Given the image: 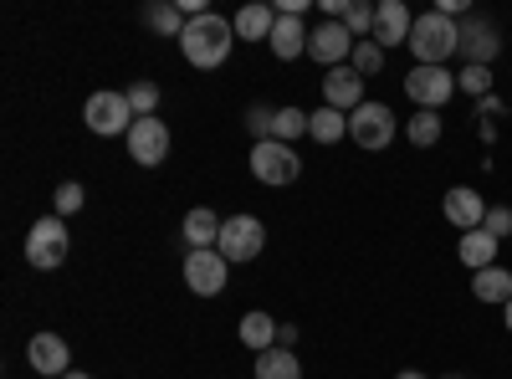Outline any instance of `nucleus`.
Returning <instances> with one entry per match:
<instances>
[{
  "label": "nucleus",
  "mask_w": 512,
  "mask_h": 379,
  "mask_svg": "<svg viewBox=\"0 0 512 379\" xmlns=\"http://www.w3.org/2000/svg\"><path fill=\"white\" fill-rule=\"evenodd\" d=\"M231 41H236V26L226 16H216V11H205V16H190V26L180 36V52H185L190 67L210 72V67H221L231 57Z\"/></svg>",
  "instance_id": "nucleus-1"
},
{
  "label": "nucleus",
  "mask_w": 512,
  "mask_h": 379,
  "mask_svg": "<svg viewBox=\"0 0 512 379\" xmlns=\"http://www.w3.org/2000/svg\"><path fill=\"white\" fill-rule=\"evenodd\" d=\"M410 52H415V67H446V57L461 52V26H456L451 16H441V11L415 16Z\"/></svg>",
  "instance_id": "nucleus-2"
},
{
  "label": "nucleus",
  "mask_w": 512,
  "mask_h": 379,
  "mask_svg": "<svg viewBox=\"0 0 512 379\" xmlns=\"http://www.w3.org/2000/svg\"><path fill=\"white\" fill-rule=\"evenodd\" d=\"M67 251H72V241H67V221L62 216L31 221V231H26V262L36 272H57L67 262Z\"/></svg>",
  "instance_id": "nucleus-3"
},
{
  "label": "nucleus",
  "mask_w": 512,
  "mask_h": 379,
  "mask_svg": "<svg viewBox=\"0 0 512 379\" xmlns=\"http://www.w3.org/2000/svg\"><path fill=\"white\" fill-rule=\"evenodd\" d=\"M82 123H88L98 139H113V134L128 139V129L139 123V113H134V103H128V93H93L88 108H82Z\"/></svg>",
  "instance_id": "nucleus-4"
},
{
  "label": "nucleus",
  "mask_w": 512,
  "mask_h": 379,
  "mask_svg": "<svg viewBox=\"0 0 512 379\" xmlns=\"http://www.w3.org/2000/svg\"><path fill=\"white\" fill-rule=\"evenodd\" d=\"M400 134V123H395V108L390 103H359L349 113V139L359 149H390Z\"/></svg>",
  "instance_id": "nucleus-5"
},
{
  "label": "nucleus",
  "mask_w": 512,
  "mask_h": 379,
  "mask_svg": "<svg viewBox=\"0 0 512 379\" xmlns=\"http://www.w3.org/2000/svg\"><path fill=\"white\" fill-rule=\"evenodd\" d=\"M251 175L262 185H292L297 175H303V159L292 154V144L262 139V144H251Z\"/></svg>",
  "instance_id": "nucleus-6"
},
{
  "label": "nucleus",
  "mask_w": 512,
  "mask_h": 379,
  "mask_svg": "<svg viewBox=\"0 0 512 379\" xmlns=\"http://www.w3.org/2000/svg\"><path fill=\"white\" fill-rule=\"evenodd\" d=\"M456 26H461V57H466V67H492L497 52H502V31H497V21L466 11Z\"/></svg>",
  "instance_id": "nucleus-7"
},
{
  "label": "nucleus",
  "mask_w": 512,
  "mask_h": 379,
  "mask_svg": "<svg viewBox=\"0 0 512 379\" xmlns=\"http://www.w3.org/2000/svg\"><path fill=\"white\" fill-rule=\"evenodd\" d=\"M405 93H410V103L415 108H431V113H441L461 88H456V72H446V67H410V77H405Z\"/></svg>",
  "instance_id": "nucleus-8"
},
{
  "label": "nucleus",
  "mask_w": 512,
  "mask_h": 379,
  "mask_svg": "<svg viewBox=\"0 0 512 379\" xmlns=\"http://www.w3.org/2000/svg\"><path fill=\"white\" fill-rule=\"evenodd\" d=\"M262 246H267V226L256 221V216H226V221H221L216 251H221L226 262H251Z\"/></svg>",
  "instance_id": "nucleus-9"
},
{
  "label": "nucleus",
  "mask_w": 512,
  "mask_h": 379,
  "mask_svg": "<svg viewBox=\"0 0 512 379\" xmlns=\"http://www.w3.org/2000/svg\"><path fill=\"white\" fill-rule=\"evenodd\" d=\"M226 272H231V262L221 257L216 246L190 251V257H185V287L195 292V298H216V292L226 287Z\"/></svg>",
  "instance_id": "nucleus-10"
},
{
  "label": "nucleus",
  "mask_w": 512,
  "mask_h": 379,
  "mask_svg": "<svg viewBox=\"0 0 512 379\" xmlns=\"http://www.w3.org/2000/svg\"><path fill=\"white\" fill-rule=\"evenodd\" d=\"M123 144H128V159L144 164V170H159V164L169 159V129H164L159 118H139Z\"/></svg>",
  "instance_id": "nucleus-11"
},
{
  "label": "nucleus",
  "mask_w": 512,
  "mask_h": 379,
  "mask_svg": "<svg viewBox=\"0 0 512 379\" xmlns=\"http://www.w3.org/2000/svg\"><path fill=\"white\" fill-rule=\"evenodd\" d=\"M308 57L323 62L328 72H333V67H349V57H354V36H349V26H344V21H323V26L308 36Z\"/></svg>",
  "instance_id": "nucleus-12"
},
{
  "label": "nucleus",
  "mask_w": 512,
  "mask_h": 379,
  "mask_svg": "<svg viewBox=\"0 0 512 379\" xmlns=\"http://www.w3.org/2000/svg\"><path fill=\"white\" fill-rule=\"evenodd\" d=\"M26 364H31L36 374L62 379V374H72V349H67L62 333H31V344H26Z\"/></svg>",
  "instance_id": "nucleus-13"
},
{
  "label": "nucleus",
  "mask_w": 512,
  "mask_h": 379,
  "mask_svg": "<svg viewBox=\"0 0 512 379\" xmlns=\"http://www.w3.org/2000/svg\"><path fill=\"white\" fill-rule=\"evenodd\" d=\"M441 210H446V221L466 236V231H477V226L487 221V210H492V205H487L472 185H451V190H446V200H441Z\"/></svg>",
  "instance_id": "nucleus-14"
},
{
  "label": "nucleus",
  "mask_w": 512,
  "mask_h": 379,
  "mask_svg": "<svg viewBox=\"0 0 512 379\" xmlns=\"http://www.w3.org/2000/svg\"><path fill=\"white\" fill-rule=\"evenodd\" d=\"M410 31H415V16L405 11V0H379L374 6V36L369 41H379V47H410Z\"/></svg>",
  "instance_id": "nucleus-15"
},
{
  "label": "nucleus",
  "mask_w": 512,
  "mask_h": 379,
  "mask_svg": "<svg viewBox=\"0 0 512 379\" xmlns=\"http://www.w3.org/2000/svg\"><path fill=\"white\" fill-rule=\"evenodd\" d=\"M323 103L338 108V113H354V108L364 103V82H359V72H354V67H333V72L323 77Z\"/></svg>",
  "instance_id": "nucleus-16"
},
{
  "label": "nucleus",
  "mask_w": 512,
  "mask_h": 379,
  "mask_svg": "<svg viewBox=\"0 0 512 379\" xmlns=\"http://www.w3.org/2000/svg\"><path fill=\"white\" fill-rule=\"evenodd\" d=\"M308 36H313V31H308L303 16H277L267 47L277 52V62H292V57H303V52H308Z\"/></svg>",
  "instance_id": "nucleus-17"
},
{
  "label": "nucleus",
  "mask_w": 512,
  "mask_h": 379,
  "mask_svg": "<svg viewBox=\"0 0 512 379\" xmlns=\"http://www.w3.org/2000/svg\"><path fill=\"white\" fill-rule=\"evenodd\" d=\"M236 36L241 41H272V26H277V6H262V0H251V6L236 11Z\"/></svg>",
  "instance_id": "nucleus-18"
},
{
  "label": "nucleus",
  "mask_w": 512,
  "mask_h": 379,
  "mask_svg": "<svg viewBox=\"0 0 512 379\" xmlns=\"http://www.w3.org/2000/svg\"><path fill=\"white\" fill-rule=\"evenodd\" d=\"M497 246H502V241H497L492 231H482V226H477V231H466V236L456 241V251H461V262L472 267V272H487V267L497 262Z\"/></svg>",
  "instance_id": "nucleus-19"
},
{
  "label": "nucleus",
  "mask_w": 512,
  "mask_h": 379,
  "mask_svg": "<svg viewBox=\"0 0 512 379\" xmlns=\"http://www.w3.org/2000/svg\"><path fill=\"white\" fill-rule=\"evenodd\" d=\"M185 241H190V251H205V246H216V241H221V216H216V210L195 205L190 216H185Z\"/></svg>",
  "instance_id": "nucleus-20"
},
{
  "label": "nucleus",
  "mask_w": 512,
  "mask_h": 379,
  "mask_svg": "<svg viewBox=\"0 0 512 379\" xmlns=\"http://www.w3.org/2000/svg\"><path fill=\"white\" fill-rule=\"evenodd\" d=\"M472 292H477V303H497V308H507V303H512V272L487 267V272L472 277Z\"/></svg>",
  "instance_id": "nucleus-21"
},
{
  "label": "nucleus",
  "mask_w": 512,
  "mask_h": 379,
  "mask_svg": "<svg viewBox=\"0 0 512 379\" xmlns=\"http://www.w3.org/2000/svg\"><path fill=\"white\" fill-rule=\"evenodd\" d=\"M308 134L318 139V144H338V139H349V113H338V108H318V113H308Z\"/></svg>",
  "instance_id": "nucleus-22"
},
{
  "label": "nucleus",
  "mask_w": 512,
  "mask_h": 379,
  "mask_svg": "<svg viewBox=\"0 0 512 379\" xmlns=\"http://www.w3.org/2000/svg\"><path fill=\"white\" fill-rule=\"evenodd\" d=\"M241 344L256 349V354L277 349V318H267V313H246V318H241Z\"/></svg>",
  "instance_id": "nucleus-23"
},
{
  "label": "nucleus",
  "mask_w": 512,
  "mask_h": 379,
  "mask_svg": "<svg viewBox=\"0 0 512 379\" xmlns=\"http://www.w3.org/2000/svg\"><path fill=\"white\" fill-rule=\"evenodd\" d=\"M256 379H303V364L292 349H267L256 354Z\"/></svg>",
  "instance_id": "nucleus-24"
},
{
  "label": "nucleus",
  "mask_w": 512,
  "mask_h": 379,
  "mask_svg": "<svg viewBox=\"0 0 512 379\" xmlns=\"http://www.w3.org/2000/svg\"><path fill=\"white\" fill-rule=\"evenodd\" d=\"M144 26H154L159 36H175V41H180V36H185V26H190V16H185L180 6H169V0H159V6H149V11H144Z\"/></svg>",
  "instance_id": "nucleus-25"
},
{
  "label": "nucleus",
  "mask_w": 512,
  "mask_h": 379,
  "mask_svg": "<svg viewBox=\"0 0 512 379\" xmlns=\"http://www.w3.org/2000/svg\"><path fill=\"white\" fill-rule=\"evenodd\" d=\"M405 134H410V144H415V149H431V144H441V113L420 108V113L405 123Z\"/></svg>",
  "instance_id": "nucleus-26"
},
{
  "label": "nucleus",
  "mask_w": 512,
  "mask_h": 379,
  "mask_svg": "<svg viewBox=\"0 0 512 379\" xmlns=\"http://www.w3.org/2000/svg\"><path fill=\"white\" fill-rule=\"evenodd\" d=\"M297 134H308V113H303V108H277V129H272V139H277V144H292Z\"/></svg>",
  "instance_id": "nucleus-27"
},
{
  "label": "nucleus",
  "mask_w": 512,
  "mask_h": 379,
  "mask_svg": "<svg viewBox=\"0 0 512 379\" xmlns=\"http://www.w3.org/2000/svg\"><path fill=\"white\" fill-rule=\"evenodd\" d=\"M349 67H354L359 77H374V72L384 67V47H379V41H354V57H349Z\"/></svg>",
  "instance_id": "nucleus-28"
},
{
  "label": "nucleus",
  "mask_w": 512,
  "mask_h": 379,
  "mask_svg": "<svg viewBox=\"0 0 512 379\" xmlns=\"http://www.w3.org/2000/svg\"><path fill=\"white\" fill-rule=\"evenodd\" d=\"M344 26H349V36H354V41H369V36H374V6H364V0H349Z\"/></svg>",
  "instance_id": "nucleus-29"
},
{
  "label": "nucleus",
  "mask_w": 512,
  "mask_h": 379,
  "mask_svg": "<svg viewBox=\"0 0 512 379\" xmlns=\"http://www.w3.org/2000/svg\"><path fill=\"white\" fill-rule=\"evenodd\" d=\"M456 88L472 93V98L482 103V98L492 93V67H461V72H456Z\"/></svg>",
  "instance_id": "nucleus-30"
},
{
  "label": "nucleus",
  "mask_w": 512,
  "mask_h": 379,
  "mask_svg": "<svg viewBox=\"0 0 512 379\" xmlns=\"http://www.w3.org/2000/svg\"><path fill=\"white\" fill-rule=\"evenodd\" d=\"M246 129L256 134V144L272 139V129H277V108H267V103H251V113H246Z\"/></svg>",
  "instance_id": "nucleus-31"
},
{
  "label": "nucleus",
  "mask_w": 512,
  "mask_h": 379,
  "mask_svg": "<svg viewBox=\"0 0 512 379\" xmlns=\"http://www.w3.org/2000/svg\"><path fill=\"white\" fill-rule=\"evenodd\" d=\"M82 200H88V195H82V185H77V180L57 185V195H52V205H57V216H62V221H67V216H77Z\"/></svg>",
  "instance_id": "nucleus-32"
},
{
  "label": "nucleus",
  "mask_w": 512,
  "mask_h": 379,
  "mask_svg": "<svg viewBox=\"0 0 512 379\" xmlns=\"http://www.w3.org/2000/svg\"><path fill=\"white\" fill-rule=\"evenodd\" d=\"M128 103H134L139 118H154V108H159V88H154V82H134V88H128Z\"/></svg>",
  "instance_id": "nucleus-33"
},
{
  "label": "nucleus",
  "mask_w": 512,
  "mask_h": 379,
  "mask_svg": "<svg viewBox=\"0 0 512 379\" xmlns=\"http://www.w3.org/2000/svg\"><path fill=\"white\" fill-rule=\"evenodd\" d=\"M482 231H492L497 241H507V236H512V210H507V205H492L487 221H482Z\"/></svg>",
  "instance_id": "nucleus-34"
},
{
  "label": "nucleus",
  "mask_w": 512,
  "mask_h": 379,
  "mask_svg": "<svg viewBox=\"0 0 512 379\" xmlns=\"http://www.w3.org/2000/svg\"><path fill=\"white\" fill-rule=\"evenodd\" d=\"M502 113H507V103H502L497 93H487V98L477 103V118H487V123H492V118H502Z\"/></svg>",
  "instance_id": "nucleus-35"
},
{
  "label": "nucleus",
  "mask_w": 512,
  "mask_h": 379,
  "mask_svg": "<svg viewBox=\"0 0 512 379\" xmlns=\"http://www.w3.org/2000/svg\"><path fill=\"white\" fill-rule=\"evenodd\" d=\"M297 344V323H277V349H292Z\"/></svg>",
  "instance_id": "nucleus-36"
},
{
  "label": "nucleus",
  "mask_w": 512,
  "mask_h": 379,
  "mask_svg": "<svg viewBox=\"0 0 512 379\" xmlns=\"http://www.w3.org/2000/svg\"><path fill=\"white\" fill-rule=\"evenodd\" d=\"M477 134H482V144H492V139H497V123H487V118H477Z\"/></svg>",
  "instance_id": "nucleus-37"
},
{
  "label": "nucleus",
  "mask_w": 512,
  "mask_h": 379,
  "mask_svg": "<svg viewBox=\"0 0 512 379\" xmlns=\"http://www.w3.org/2000/svg\"><path fill=\"white\" fill-rule=\"evenodd\" d=\"M395 379H425V374H420V369H400Z\"/></svg>",
  "instance_id": "nucleus-38"
},
{
  "label": "nucleus",
  "mask_w": 512,
  "mask_h": 379,
  "mask_svg": "<svg viewBox=\"0 0 512 379\" xmlns=\"http://www.w3.org/2000/svg\"><path fill=\"white\" fill-rule=\"evenodd\" d=\"M502 318H507V333H512V303H507V308H502Z\"/></svg>",
  "instance_id": "nucleus-39"
},
{
  "label": "nucleus",
  "mask_w": 512,
  "mask_h": 379,
  "mask_svg": "<svg viewBox=\"0 0 512 379\" xmlns=\"http://www.w3.org/2000/svg\"><path fill=\"white\" fill-rule=\"evenodd\" d=\"M62 379H88V374H82V369H72V374H62Z\"/></svg>",
  "instance_id": "nucleus-40"
},
{
  "label": "nucleus",
  "mask_w": 512,
  "mask_h": 379,
  "mask_svg": "<svg viewBox=\"0 0 512 379\" xmlns=\"http://www.w3.org/2000/svg\"><path fill=\"white\" fill-rule=\"evenodd\" d=\"M446 379H466V374H446Z\"/></svg>",
  "instance_id": "nucleus-41"
},
{
  "label": "nucleus",
  "mask_w": 512,
  "mask_h": 379,
  "mask_svg": "<svg viewBox=\"0 0 512 379\" xmlns=\"http://www.w3.org/2000/svg\"><path fill=\"white\" fill-rule=\"evenodd\" d=\"M507 272H512V267H507Z\"/></svg>",
  "instance_id": "nucleus-42"
}]
</instances>
